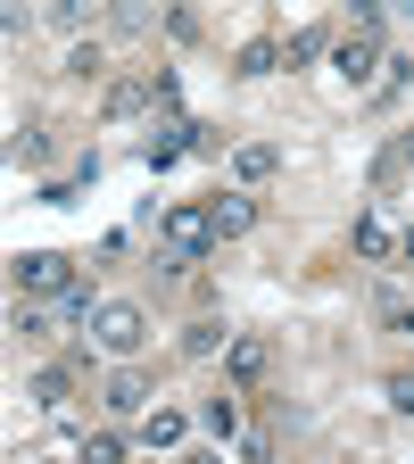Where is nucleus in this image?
Here are the masks:
<instances>
[{"instance_id":"19","label":"nucleus","mask_w":414,"mask_h":464,"mask_svg":"<svg viewBox=\"0 0 414 464\" xmlns=\"http://www.w3.org/2000/svg\"><path fill=\"white\" fill-rule=\"evenodd\" d=\"M75 464H125V440H116V431H91Z\"/></svg>"},{"instance_id":"20","label":"nucleus","mask_w":414,"mask_h":464,"mask_svg":"<svg viewBox=\"0 0 414 464\" xmlns=\"http://www.w3.org/2000/svg\"><path fill=\"white\" fill-rule=\"evenodd\" d=\"M381 324H390V332H398V340H414V307H406V299H398V290H381Z\"/></svg>"},{"instance_id":"8","label":"nucleus","mask_w":414,"mask_h":464,"mask_svg":"<svg viewBox=\"0 0 414 464\" xmlns=\"http://www.w3.org/2000/svg\"><path fill=\"white\" fill-rule=\"evenodd\" d=\"M108 415H149V373L116 365V373H108Z\"/></svg>"},{"instance_id":"1","label":"nucleus","mask_w":414,"mask_h":464,"mask_svg":"<svg viewBox=\"0 0 414 464\" xmlns=\"http://www.w3.org/2000/svg\"><path fill=\"white\" fill-rule=\"evenodd\" d=\"M207 257H216V208H199V199L166 208L158 216V266L183 274V266H207Z\"/></svg>"},{"instance_id":"26","label":"nucleus","mask_w":414,"mask_h":464,"mask_svg":"<svg viewBox=\"0 0 414 464\" xmlns=\"http://www.w3.org/2000/svg\"><path fill=\"white\" fill-rule=\"evenodd\" d=\"M183 464H224V448H199V456H183Z\"/></svg>"},{"instance_id":"13","label":"nucleus","mask_w":414,"mask_h":464,"mask_svg":"<svg viewBox=\"0 0 414 464\" xmlns=\"http://www.w3.org/2000/svg\"><path fill=\"white\" fill-rule=\"evenodd\" d=\"M398 174H414V133H398V141H390V150L373 158V183H381V191L398 183Z\"/></svg>"},{"instance_id":"11","label":"nucleus","mask_w":414,"mask_h":464,"mask_svg":"<svg viewBox=\"0 0 414 464\" xmlns=\"http://www.w3.org/2000/svg\"><path fill=\"white\" fill-rule=\"evenodd\" d=\"M9 158H17V166H42V158H50V133L34 125V116H17V125H9Z\"/></svg>"},{"instance_id":"10","label":"nucleus","mask_w":414,"mask_h":464,"mask_svg":"<svg viewBox=\"0 0 414 464\" xmlns=\"http://www.w3.org/2000/svg\"><path fill=\"white\" fill-rule=\"evenodd\" d=\"M357 257H398V232H390V216H357Z\"/></svg>"},{"instance_id":"24","label":"nucleus","mask_w":414,"mask_h":464,"mask_svg":"<svg viewBox=\"0 0 414 464\" xmlns=\"http://www.w3.org/2000/svg\"><path fill=\"white\" fill-rule=\"evenodd\" d=\"M406 75H414V58H390V67H381V100H398V92H406Z\"/></svg>"},{"instance_id":"15","label":"nucleus","mask_w":414,"mask_h":464,"mask_svg":"<svg viewBox=\"0 0 414 464\" xmlns=\"http://www.w3.org/2000/svg\"><path fill=\"white\" fill-rule=\"evenodd\" d=\"M67 390H75V365H42L34 373V406H67Z\"/></svg>"},{"instance_id":"12","label":"nucleus","mask_w":414,"mask_h":464,"mask_svg":"<svg viewBox=\"0 0 414 464\" xmlns=\"http://www.w3.org/2000/svg\"><path fill=\"white\" fill-rule=\"evenodd\" d=\"M224 348H232V332H224V324H191V332H183V357H191V365L224 357Z\"/></svg>"},{"instance_id":"5","label":"nucleus","mask_w":414,"mask_h":464,"mask_svg":"<svg viewBox=\"0 0 414 464\" xmlns=\"http://www.w3.org/2000/svg\"><path fill=\"white\" fill-rule=\"evenodd\" d=\"M381 67H390L381 42H365V34H348V42H340V75L357 83V92H365V83H381Z\"/></svg>"},{"instance_id":"3","label":"nucleus","mask_w":414,"mask_h":464,"mask_svg":"<svg viewBox=\"0 0 414 464\" xmlns=\"http://www.w3.org/2000/svg\"><path fill=\"white\" fill-rule=\"evenodd\" d=\"M91 340L108 348V357H133V348L149 340V315H141L133 299H100V315H91Z\"/></svg>"},{"instance_id":"4","label":"nucleus","mask_w":414,"mask_h":464,"mask_svg":"<svg viewBox=\"0 0 414 464\" xmlns=\"http://www.w3.org/2000/svg\"><path fill=\"white\" fill-rule=\"evenodd\" d=\"M274 373V340L265 332H232V348H224V382L232 390H257Z\"/></svg>"},{"instance_id":"17","label":"nucleus","mask_w":414,"mask_h":464,"mask_svg":"<svg viewBox=\"0 0 414 464\" xmlns=\"http://www.w3.org/2000/svg\"><path fill=\"white\" fill-rule=\"evenodd\" d=\"M199 423H207L216 440H241V406H232V398H207V406H199Z\"/></svg>"},{"instance_id":"21","label":"nucleus","mask_w":414,"mask_h":464,"mask_svg":"<svg viewBox=\"0 0 414 464\" xmlns=\"http://www.w3.org/2000/svg\"><path fill=\"white\" fill-rule=\"evenodd\" d=\"M9 332H25V340H42V332H50V315H42L34 299H17V315H9Z\"/></svg>"},{"instance_id":"7","label":"nucleus","mask_w":414,"mask_h":464,"mask_svg":"<svg viewBox=\"0 0 414 464\" xmlns=\"http://www.w3.org/2000/svg\"><path fill=\"white\" fill-rule=\"evenodd\" d=\"M191 440V415H183V406H149V415H141V448L158 456V448H183Z\"/></svg>"},{"instance_id":"16","label":"nucleus","mask_w":414,"mask_h":464,"mask_svg":"<svg viewBox=\"0 0 414 464\" xmlns=\"http://www.w3.org/2000/svg\"><path fill=\"white\" fill-rule=\"evenodd\" d=\"M100 108H108V116H133V108H149V83H133V75H116Z\"/></svg>"},{"instance_id":"6","label":"nucleus","mask_w":414,"mask_h":464,"mask_svg":"<svg viewBox=\"0 0 414 464\" xmlns=\"http://www.w3.org/2000/svg\"><path fill=\"white\" fill-rule=\"evenodd\" d=\"M207 208H216V241H249V232H257V199L249 191H224Z\"/></svg>"},{"instance_id":"9","label":"nucleus","mask_w":414,"mask_h":464,"mask_svg":"<svg viewBox=\"0 0 414 464\" xmlns=\"http://www.w3.org/2000/svg\"><path fill=\"white\" fill-rule=\"evenodd\" d=\"M274 166H282V150H274V141H241V150H232V174H241V191L274 183Z\"/></svg>"},{"instance_id":"18","label":"nucleus","mask_w":414,"mask_h":464,"mask_svg":"<svg viewBox=\"0 0 414 464\" xmlns=\"http://www.w3.org/2000/svg\"><path fill=\"white\" fill-rule=\"evenodd\" d=\"M183 150H191V125H166V133H158V141H149L141 158H149V166H174V158H183Z\"/></svg>"},{"instance_id":"22","label":"nucleus","mask_w":414,"mask_h":464,"mask_svg":"<svg viewBox=\"0 0 414 464\" xmlns=\"http://www.w3.org/2000/svg\"><path fill=\"white\" fill-rule=\"evenodd\" d=\"M315 50H323V34H290V42H282V67H307Z\"/></svg>"},{"instance_id":"23","label":"nucleus","mask_w":414,"mask_h":464,"mask_svg":"<svg viewBox=\"0 0 414 464\" xmlns=\"http://www.w3.org/2000/svg\"><path fill=\"white\" fill-rule=\"evenodd\" d=\"M381 398L398 406V415H414V373H390V382H381Z\"/></svg>"},{"instance_id":"25","label":"nucleus","mask_w":414,"mask_h":464,"mask_svg":"<svg viewBox=\"0 0 414 464\" xmlns=\"http://www.w3.org/2000/svg\"><path fill=\"white\" fill-rule=\"evenodd\" d=\"M398 266H406V274H414V232H398Z\"/></svg>"},{"instance_id":"2","label":"nucleus","mask_w":414,"mask_h":464,"mask_svg":"<svg viewBox=\"0 0 414 464\" xmlns=\"http://www.w3.org/2000/svg\"><path fill=\"white\" fill-rule=\"evenodd\" d=\"M9 282H17V299H67V290H75V266L58 257V249H17L9 257Z\"/></svg>"},{"instance_id":"14","label":"nucleus","mask_w":414,"mask_h":464,"mask_svg":"<svg viewBox=\"0 0 414 464\" xmlns=\"http://www.w3.org/2000/svg\"><path fill=\"white\" fill-rule=\"evenodd\" d=\"M274 67H282V42H241V58H232V75H249V83L274 75Z\"/></svg>"}]
</instances>
